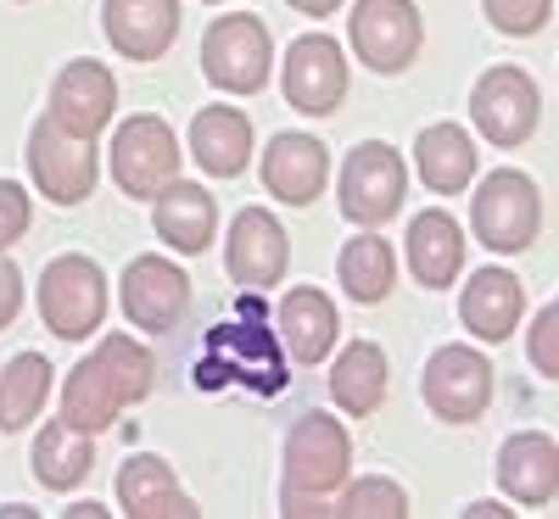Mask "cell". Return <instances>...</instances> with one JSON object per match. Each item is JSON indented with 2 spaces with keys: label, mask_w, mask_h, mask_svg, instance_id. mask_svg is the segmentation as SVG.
Returning a JSON list of instances; mask_svg holds the SVG:
<instances>
[{
  "label": "cell",
  "mask_w": 559,
  "mask_h": 519,
  "mask_svg": "<svg viewBox=\"0 0 559 519\" xmlns=\"http://www.w3.org/2000/svg\"><path fill=\"white\" fill-rule=\"evenodd\" d=\"M152 386H157V358L134 336H102V347L68 374L62 419L84 436H102L129 402H146Z\"/></svg>",
  "instance_id": "1"
},
{
  "label": "cell",
  "mask_w": 559,
  "mask_h": 519,
  "mask_svg": "<svg viewBox=\"0 0 559 519\" xmlns=\"http://www.w3.org/2000/svg\"><path fill=\"white\" fill-rule=\"evenodd\" d=\"M34 297H39L45 329H51L57 341H90L102 329V318H107V302H112L102 263L96 257H79V252L45 263Z\"/></svg>",
  "instance_id": "2"
},
{
  "label": "cell",
  "mask_w": 559,
  "mask_h": 519,
  "mask_svg": "<svg viewBox=\"0 0 559 519\" xmlns=\"http://www.w3.org/2000/svg\"><path fill=\"white\" fill-rule=\"evenodd\" d=\"M471 229H476V241L487 252H498V257L526 252L537 234H543V196H537L532 173L492 168L476 184V196H471Z\"/></svg>",
  "instance_id": "3"
},
{
  "label": "cell",
  "mask_w": 559,
  "mask_h": 519,
  "mask_svg": "<svg viewBox=\"0 0 559 519\" xmlns=\"http://www.w3.org/2000/svg\"><path fill=\"white\" fill-rule=\"evenodd\" d=\"M202 73L224 96H258L274 73V34L258 12L213 17L202 34Z\"/></svg>",
  "instance_id": "4"
},
{
  "label": "cell",
  "mask_w": 559,
  "mask_h": 519,
  "mask_svg": "<svg viewBox=\"0 0 559 519\" xmlns=\"http://www.w3.org/2000/svg\"><path fill=\"white\" fill-rule=\"evenodd\" d=\"M408 196V162L403 152H392L386 140H364V146L347 152L342 179H336V207L347 224L358 229H381L403 213Z\"/></svg>",
  "instance_id": "5"
},
{
  "label": "cell",
  "mask_w": 559,
  "mask_h": 519,
  "mask_svg": "<svg viewBox=\"0 0 559 519\" xmlns=\"http://www.w3.org/2000/svg\"><path fill=\"white\" fill-rule=\"evenodd\" d=\"M471 118L481 129V140H492L498 152H515L537 134V118H543V89L526 68L515 62H498L476 79L471 89Z\"/></svg>",
  "instance_id": "6"
},
{
  "label": "cell",
  "mask_w": 559,
  "mask_h": 519,
  "mask_svg": "<svg viewBox=\"0 0 559 519\" xmlns=\"http://www.w3.org/2000/svg\"><path fill=\"white\" fill-rule=\"evenodd\" d=\"M28 173H34V191L57 207H79L96 196V179H102V162H96V140H79L68 134L62 123L39 118L28 129Z\"/></svg>",
  "instance_id": "7"
},
{
  "label": "cell",
  "mask_w": 559,
  "mask_h": 519,
  "mask_svg": "<svg viewBox=\"0 0 559 519\" xmlns=\"http://www.w3.org/2000/svg\"><path fill=\"white\" fill-rule=\"evenodd\" d=\"M179 140L157 112H134L112 129V179L134 202H152L168 179H179Z\"/></svg>",
  "instance_id": "8"
},
{
  "label": "cell",
  "mask_w": 559,
  "mask_h": 519,
  "mask_svg": "<svg viewBox=\"0 0 559 519\" xmlns=\"http://www.w3.org/2000/svg\"><path fill=\"white\" fill-rule=\"evenodd\" d=\"M280 89H286V107H297L302 118H331L353 89L347 51L331 34H297L280 62Z\"/></svg>",
  "instance_id": "9"
},
{
  "label": "cell",
  "mask_w": 559,
  "mask_h": 519,
  "mask_svg": "<svg viewBox=\"0 0 559 519\" xmlns=\"http://www.w3.org/2000/svg\"><path fill=\"white\" fill-rule=\"evenodd\" d=\"M347 34H353V57L386 79L403 73L426 45V23H419L414 0H353Z\"/></svg>",
  "instance_id": "10"
},
{
  "label": "cell",
  "mask_w": 559,
  "mask_h": 519,
  "mask_svg": "<svg viewBox=\"0 0 559 519\" xmlns=\"http://www.w3.org/2000/svg\"><path fill=\"white\" fill-rule=\"evenodd\" d=\"M347 469H353L347 424L331 413H302L286 436V486L313 492V497H336L347 486Z\"/></svg>",
  "instance_id": "11"
},
{
  "label": "cell",
  "mask_w": 559,
  "mask_h": 519,
  "mask_svg": "<svg viewBox=\"0 0 559 519\" xmlns=\"http://www.w3.org/2000/svg\"><path fill=\"white\" fill-rule=\"evenodd\" d=\"M419 397H426V408L442 419V424H471L487 413L492 402V363L481 347H437L431 363H426V381H419Z\"/></svg>",
  "instance_id": "12"
},
{
  "label": "cell",
  "mask_w": 559,
  "mask_h": 519,
  "mask_svg": "<svg viewBox=\"0 0 559 519\" xmlns=\"http://www.w3.org/2000/svg\"><path fill=\"white\" fill-rule=\"evenodd\" d=\"M118 297H123V318L134 329H152V336H168V329L185 318V307H191V279H185L179 263L146 252L134 257L118 279Z\"/></svg>",
  "instance_id": "13"
},
{
  "label": "cell",
  "mask_w": 559,
  "mask_h": 519,
  "mask_svg": "<svg viewBox=\"0 0 559 519\" xmlns=\"http://www.w3.org/2000/svg\"><path fill=\"white\" fill-rule=\"evenodd\" d=\"M229 374H241V386L274 397L286 386V358H280V336H263L252 324H224L207 336V363H202V386H224Z\"/></svg>",
  "instance_id": "14"
},
{
  "label": "cell",
  "mask_w": 559,
  "mask_h": 519,
  "mask_svg": "<svg viewBox=\"0 0 559 519\" xmlns=\"http://www.w3.org/2000/svg\"><path fill=\"white\" fill-rule=\"evenodd\" d=\"M45 118L62 123V129H68V134H79V140L107 134V129H112V118H118V79H112V68L90 62V57L68 62V68L57 73V84H51Z\"/></svg>",
  "instance_id": "15"
},
{
  "label": "cell",
  "mask_w": 559,
  "mask_h": 519,
  "mask_svg": "<svg viewBox=\"0 0 559 519\" xmlns=\"http://www.w3.org/2000/svg\"><path fill=\"white\" fill-rule=\"evenodd\" d=\"M286 263H292V234L274 213L263 207H247L229 224V241H224V268L241 291H263V286H280L286 279Z\"/></svg>",
  "instance_id": "16"
},
{
  "label": "cell",
  "mask_w": 559,
  "mask_h": 519,
  "mask_svg": "<svg viewBox=\"0 0 559 519\" xmlns=\"http://www.w3.org/2000/svg\"><path fill=\"white\" fill-rule=\"evenodd\" d=\"M459 318L481 347H503L526 318V286L509 268H476L471 286L459 291Z\"/></svg>",
  "instance_id": "17"
},
{
  "label": "cell",
  "mask_w": 559,
  "mask_h": 519,
  "mask_svg": "<svg viewBox=\"0 0 559 519\" xmlns=\"http://www.w3.org/2000/svg\"><path fill=\"white\" fill-rule=\"evenodd\" d=\"M324 179H331V152H324V140L297 134V129L269 140V152H263V191L274 202L308 207L324 191Z\"/></svg>",
  "instance_id": "18"
},
{
  "label": "cell",
  "mask_w": 559,
  "mask_h": 519,
  "mask_svg": "<svg viewBox=\"0 0 559 519\" xmlns=\"http://www.w3.org/2000/svg\"><path fill=\"white\" fill-rule=\"evenodd\" d=\"M274 329H280V347H286L292 363L313 369L336 352V336H342V318H336V302L324 297L319 286H297L280 297L274 307Z\"/></svg>",
  "instance_id": "19"
},
{
  "label": "cell",
  "mask_w": 559,
  "mask_h": 519,
  "mask_svg": "<svg viewBox=\"0 0 559 519\" xmlns=\"http://www.w3.org/2000/svg\"><path fill=\"white\" fill-rule=\"evenodd\" d=\"M102 28L123 62H157L179 34V0H102Z\"/></svg>",
  "instance_id": "20"
},
{
  "label": "cell",
  "mask_w": 559,
  "mask_h": 519,
  "mask_svg": "<svg viewBox=\"0 0 559 519\" xmlns=\"http://www.w3.org/2000/svg\"><path fill=\"white\" fill-rule=\"evenodd\" d=\"M498 486L521 508H548L559 497V442L548 431H515L498 447Z\"/></svg>",
  "instance_id": "21"
},
{
  "label": "cell",
  "mask_w": 559,
  "mask_h": 519,
  "mask_svg": "<svg viewBox=\"0 0 559 519\" xmlns=\"http://www.w3.org/2000/svg\"><path fill=\"white\" fill-rule=\"evenodd\" d=\"M152 224L168 241V252L197 257V252L213 246V234H218V202L191 179H168L163 191L152 196Z\"/></svg>",
  "instance_id": "22"
},
{
  "label": "cell",
  "mask_w": 559,
  "mask_h": 519,
  "mask_svg": "<svg viewBox=\"0 0 559 519\" xmlns=\"http://www.w3.org/2000/svg\"><path fill=\"white\" fill-rule=\"evenodd\" d=\"M408 274L419 279L426 291H448L453 279L464 274V229L448 207H426L414 224H408Z\"/></svg>",
  "instance_id": "23"
},
{
  "label": "cell",
  "mask_w": 559,
  "mask_h": 519,
  "mask_svg": "<svg viewBox=\"0 0 559 519\" xmlns=\"http://www.w3.org/2000/svg\"><path fill=\"white\" fill-rule=\"evenodd\" d=\"M414 173L431 196H464L476 184V140L459 123H431L414 140Z\"/></svg>",
  "instance_id": "24"
},
{
  "label": "cell",
  "mask_w": 559,
  "mask_h": 519,
  "mask_svg": "<svg viewBox=\"0 0 559 519\" xmlns=\"http://www.w3.org/2000/svg\"><path fill=\"white\" fill-rule=\"evenodd\" d=\"M118 503H123L129 519H197L202 514L191 497L179 492L174 469L163 458H152V452L123 458V469H118Z\"/></svg>",
  "instance_id": "25"
},
{
  "label": "cell",
  "mask_w": 559,
  "mask_h": 519,
  "mask_svg": "<svg viewBox=\"0 0 559 519\" xmlns=\"http://www.w3.org/2000/svg\"><path fill=\"white\" fill-rule=\"evenodd\" d=\"M191 157L213 179H241L252 168V123L236 107H207L191 123Z\"/></svg>",
  "instance_id": "26"
},
{
  "label": "cell",
  "mask_w": 559,
  "mask_h": 519,
  "mask_svg": "<svg viewBox=\"0 0 559 519\" xmlns=\"http://www.w3.org/2000/svg\"><path fill=\"white\" fill-rule=\"evenodd\" d=\"M386 386H392V369H386V352L376 341H347L331 363V397L347 419H369L381 413L386 402Z\"/></svg>",
  "instance_id": "27"
},
{
  "label": "cell",
  "mask_w": 559,
  "mask_h": 519,
  "mask_svg": "<svg viewBox=\"0 0 559 519\" xmlns=\"http://www.w3.org/2000/svg\"><path fill=\"white\" fill-rule=\"evenodd\" d=\"M336 279H342L347 302H358V307H381V302L392 297V286H397L392 241H386V234H376V229H364L358 241L342 246V257H336Z\"/></svg>",
  "instance_id": "28"
},
{
  "label": "cell",
  "mask_w": 559,
  "mask_h": 519,
  "mask_svg": "<svg viewBox=\"0 0 559 519\" xmlns=\"http://www.w3.org/2000/svg\"><path fill=\"white\" fill-rule=\"evenodd\" d=\"M34 481L51 486V492H73L90 469H96V436L73 431L68 419H51L45 431L34 436Z\"/></svg>",
  "instance_id": "29"
},
{
  "label": "cell",
  "mask_w": 559,
  "mask_h": 519,
  "mask_svg": "<svg viewBox=\"0 0 559 519\" xmlns=\"http://www.w3.org/2000/svg\"><path fill=\"white\" fill-rule=\"evenodd\" d=\"M51 363H45L39 352H17L7 369H0V431L17 436L28 431V424L39 419V408L51 402Z\"/></svg>",
  "instance_id": "30"
},
{
  "label": "cell",
  "mask_w": 559,
  "mask_h": 519,
  "mask_svg": "<svg viewBox=\"0 0 559 519\" xmlns=\"http://www.w3.org/2000/svg\"><path fill=\"white\" fill-rule=\"evenodd\" d=\"M336 514L342 519H403L408 514V492L392 475H364V481L336 492Z\"/></svg>",
  "instance_id": "31"
},
{
  "label": "cell",
  "mask_w": 559,
  "mask_h": 519,
  "mask_svg": "<svg viewBox=\"0 0 559 519\" xmlns=\"http://www.w3.org/2000/svg\"><path fill=\"white\" fill-rule=\"evenodd\" d=\"M481 12H487V23H492L498 34H509V39H532V34L548 23L554 0H481Z\"/></svg>",
  "instance_id": "32"
},
{
  "label": "cell",
  "mask_w": 559,
  "mask_h": 519,
  "mask_svg": "<svg viewBox=\"0 0 559 519\" xmlns=\"http://www.w3.org/2000/svg\"><path fill=\"white\" fill-rule=\"evenodd\" d=\"M526 358H532V369L543 374V381H559V297L532 318V329H526Z\"/></svg>",
  "instance_id": "33"
},
{
  "label": "cell",
  "mask_w": 559,
  "mask_h": 519,
  "mask_svg": "<svg viewBox=\"0 0 559 519\" xmlns=\"http://www.w3.org/2000/svg\"><path fill=\"white\" fill-rule=\"evenodd\" d=\"M28 224H34V202H28V191H23L17 179H0V252L17 246L23 234H28Z\"/></svg>",
  "instance_id": "34"
},
{
  "label": "cell",
  "mask_w": 559,
  "mask_h": 519,
  "mask_svg": "<svg viewBox=\"0 0 559 519\" xmlns=\"http://www.w3.org/2000/svg\"><path fill=\"white\" fill-rule=\"evenodd\" d=\"M17 313H23V268L0 252V329H12Z\"/></svg>",
  "instance_id": "35"
},
{
  "label": "cell",
  "mask_w": 559,
  "mask_h": 519,
  "mask_svg": "<svg viewBox=\"0 0 559 519\" xmlns=\"http://www.w3.org/2000/svg\"><path fill=\"white\" fill-rule=\"evenodd\" d=\"M280 514L319 519V514H336V503H331V497H313V492H297V486H280Z\"/></svg>",
  "instance_id": "36"
},
{
  "label": "cell",
  "mask_w": 559,
  "mask_h": 519,
  "mask_svg": "<svg viewBox=\"0 0 559 519\" xmlns=\"http://www.w3.org/2000/svg\"><path fill=\"white\" fill-rule=\"evenodd\" d=\"M292 7H297L302 17H336V12H342V0H292Z\"/></svg>",
  "instance_id": "37"
},
{
  "label": "cell",
  "mask_w": 559,
  "mask_h": 519,
  "mask_svg": "<svg viewBox=\"0 0 559 519\" xmlns=\"http://www.w3.org/2000/svg\"><path fill=\"white\" fill-rule=\"evenodd\" d=\"M464 519H509V508L503 503H471V508H464Z\"/></svg>",
  "instance_id": "38"
},
{
  "label": "cell",
  "mask_w": 559,
  "mask_h": 519,
  "mask_svg": "<svg viewBox=\"0 0 559 519\" xmlns=\"http://www.w3.org/2000/svg\"><path fill=\"white\" fill-rule=\"evenodd\" d=\"M207 7H218V0H207Z\"/></svg>",
  "instance_id": "39"
}]
</instances>
